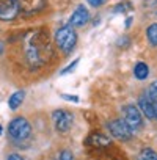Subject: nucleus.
I'll use <instances>...</instances> for the list:
<instances>
[{"instance_id": "1", "label": "nucleus", "mask_w": 157, "mask_h": 160, "mask_svg": "<svg viewBox=\"0 0 157 160\" xmlns=\"http://www.w3.org/2000/svg\"><path fill=\"white\" fill-rule=\"evenodd\" d=\"M55 42L61 49V52L69 53L75 47V42H77V35H75L74 28L71 25H64V27L58 28L55 33Z\"/></svg>"}, {"instance_id": "23", "label": "nucleus", "mask_w": 157, "mask_h": 160, "mask_svg": "<svg viewBox=\"0 0 157 160\" xmlns=\"http://www.w3.org/2000/svg\"><path fill=\"white\" fill-rule=\"evenodd\" d=\"M0 135H2V126H0Z\"/></svg>"}, {"instance_id": "16", "label": "nucleus", "mask_w": 157, "mask_h": 160, "mask_svg": "<svg viewBox=\"0 0 157 160\" xmlns=\"http://www.w3.org/2000/svg\"><path fill=\"white\" fill-rule=\"evenodd\" d=\"M77 64H78V58H77V60H74L69 66H66V68L61 71V75H64V74H68V72H72V71H74V68H75Z\"/></svg>"}, {"instance_id": "17", "label": "nucleus", "mask_w": 157, "mask_h": 160, "mask_svg": "<svg viewBox=\"0 0 157 160\" xmlns=\"http://www.w3.org/2000/svg\"><path fill=\"white\" fill-rule=\"evenodd\" d=\"M60 160H74V157H72V152L71 151H63L61 154H60Z\"/></svg>"}, {"instance_id": "21", "label": "nucleus", "mask_w": 157, "mask_h": 160, "mask_svg": "<svg viewBox=\"0 0 157 160\" xmlns=\"http://www.w3.org/2000/svg\"><path fill=\"white\" fill-rule=\"evenodd\" d=\"M8 160H25V158H22V157L18 155V154H11V155L8 157Z\"/></svg>"}, {"instance_id": "7", "label": "nucleus", "mask_w": 157, "mask_h": 160, "mask_svg": "<svg viewBox=\"0 0 157 160\" xmlns=\"http://www.w3.org/2000/svg\"><path fill=\"white\" fill-rule=\"evenodd\" d=\"M88 21H90V13L84 5H80V7H77V10L72 13V16L69 19V25L71 27H82Z\"/></svg>"}, {"instance_id": "22", "label": "nucleus", "mask_w": 157, "mask_h": 160, "mask_svg": "<svg viewBox=\"0 0 157 160\" xmlns=\"http://www.w3.org/2000/svg\"><path fill=\"white\" fill-rule=\"evenodd\" d=\"M154 115H155V119H157V104L154 102Z\"/></svg>"}, {"instance_id": "13", "label": "nucleus", "mask_w": 157, "mask_h": 160, "mask_svg": "<svg viewBox=\"0 0 157 160\" xmlns=\"http://www.w3.org/2000/svg\"><path fill=\"white\" fill-rule=\"evenodd\" d=\"M146 36H148V41H149L152 46H157V24H152V25L148 27Z\"/></svg>"}, {"instance_id": "3", "label": "nucleus", "mask_w": 157, "mask_h": 160, "mask_svg": "<svg viewBox=\"0 0 157 160\" xmlns=\"http://www.w3.org/2000/svg\"><path fill=\"white\" fill-rule=\"evenodd\" d=\"M123 116H124V122L130 127L132 132L143 127V116H141L138 107H135V105H126L123 108Z\"/></svg>"}, {"instance_id": "15", "label": "nucleus", "mask_w": 157, "mask_h": 160, "mask_svg": "<svg viewBox=\"0 0 157 160\" xmlns=\"http://www.w3.org/2000/svg\"><path fill=\"white\" fill-rule=\"evenodd\" d=\"M146 96L152 101V102H155L157 104V80L154 83H151V87L148 88V93H146Z\"/></svg>"}, {"instance_id": "5", "label": "nucleus", "mask_w": 157, "mask_h": 160, "mask_svg": "<svg viewBox=\"0 0 157 160\" xmlns=\"http://www.w3.org/2000/svg\"><path fill=\"white\" fill-rule=\"evenodd\" d=\"M52 118H53V126L58 132L64 133L71 129L72 126V115L66 110H55L52 113Z\"/></svg>"}, {"instance_id": "12", "label": "nucleus", "mask_w": 157, "mask_h": 160, "mask_svg": "<svg viewBox=\"0 0 157 160\" xmlns=\"http://www.w3.org/2000/svg\"><path fill=\"white\" fill-rule=\"evenodd\" d=\"M24 98H25V91H22V90H21V91L13 93V94H11V98H10V101H8L10 108H11V110H16V108L22 104Z\"/></svg>"}, {"instance_id": "19", "label": "nucleus", "mask_w": 157, "mask_h": 160, "mask_svg": "<svg viewBox=\"0 0 157 160\" xmlns=\"http://www.w3.org/2000/svg\"><path fill=\"white\" fill-rule=\"evenodd\" d=\"M61 98H63V99H66V101H72V102H78V98H77V96H68V94H63Z\"/></svg>"}, {"instance_id": "10", "label": "nucleus", "mask_w": 157, "mask_h": 160, "mask_svg": "<svg viewBox=\"0 0 157 160\" xmlns=\"http://www.w3.org/2000/svg\"><path fill=\"white\" fill-rule=\"evenodd\" d=\"M87 141H88V144H91V146H94V148H105V146L110 144V140H109L107 137L101 135V133H94V135H91Z\"/></svg>"}, {"instance_id": "14", "label": "nucleus", "mask_w": 157, "mask_h": 160, "mask_svg": "<svg viewBox=\"0 0 157 160\" xmlns=\"http://www.w3.org/2000/svg\"><path fill=\"white\" fill-rule=\"evenodd\" d=\"M140 160H157V152L151 148H146L140 152Z\"/></svg>"}, {"instance_id": "11", "label": "nucleus", "mask_w": 157, "mask_h": 160, "mask_svg": "<svg viewBox=\"0 0 157 160\" xmlns=\"http://www.w3.org/2000/svg\"><path fill=\"white\" fill-rule=\"evenodd\" d=\"M134 75H135L138 80H144V78L149 75V68H148V64L143 63V61L137 63L135 68H134Z\"/></svg>"}, {"instance_id": "20", "label": "nucleus", "mask_w": 157, "mask_h": 160, "mask_svg": "<svg viewBox=\"0 0 157 160\" xmlns=\"http://www.w3.org/2000/svg\"><path fill=\"white\" fill-rule=\"evenodd\" d=\"M88 2H90V5H93V7H99V5H102L104 0H88Z\"/></svg>"}, {"instance_id": "9", "label": "nucleus", "mask_w": 157, "mask_h": 160, "mask_svg": "<svg viewBox=\"0 0 157 160\" xmlns=\"http://www.w3.org/2000/svg\"><path fill=\"white\" fill-rule=\"evenodd\" d=\"M19 10H24L25 13H33L43 8L44 0H18Z\"/></svg>"}, {"instance_id": "8", "label": "nucleus", "mask_w": 157, "mask_h": 160, "mask_svg": "<svg viewBox=\"0 0 157 160\" xmlns=\"http://www.w3.org/2000/svg\"><path fill=\"white\" fill-rule=\"evenodd\" d=\"M138 105H140L138 110H141V112L144 113L146 118H149V119H155V115H154V102H152L146 94L141 96V98L138 99Z\"/></svg>"}, {"instance_id": "4", "label": "nucleus", "mask_w": 157, "mask_h": 160, "mask_svg": "<svg viewBox=\"0 0 157 160\" xmlns=\"http://www.w3.org/2000/svg\"><path fill=\"white\" fill-rule=\"evenodd\" d=\"M109 130L110 133L116 138V140H121V141H127L132 138V130L130 127L124 122V119H113L109 122Z\"/></svg>"}, {"instance_id": "2", "label": "nucleus", "mask_w": 157, "mask_h": 160, "mask_svg": "<svg viewBox=\"0 0 157 160\" xmlns=\"http://www.w3.org/2000/svg\"><path fill=\"white\" fill-rule=\"evenodd\" d=\"M30 133H32V126H30V122H28L25 118H22V116L14 118V119L10 122V126H8V135H10L13 140H16V141L27 140V138L30 137Z\"/></svg>"}, {"instance_id": "18", "label": "nucleus", "mask_w": 157, "mask_h": 160, "mask_svg": "<svg viewBox=\"0 0 157 160\" xmlns=\"http://www.w3.org/2000/svg\"><path fill=\"white\" fill-rule=\"evenodd\" d=\"M130 7H129V3H119L116 8H115V13H124V11H127Z\"/></svg>"}, {"instance_id": "6", "label": "nucleus", "mask_w": 157, "mask_h": 160, "mask_svg": "<svg viewBox=\"0 0 157 160\" xmlns=\"http://www.w3.org/2000/svg\"><path fill=\"white\" fill-rule=\"evenodd\" d=\"M18 14H19L18 0H0V19L2 21H13Z\"/></svg>"}]
</instances>
